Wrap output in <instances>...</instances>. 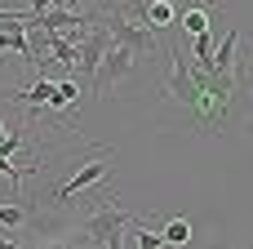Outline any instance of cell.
Segmentation results:
<instances>
[{
  "mask_svg": "<svg viewBox=\"0 0 253 249\" xmlns=\"http://www.w3.org/2000/svg\"><path fill=\"white\" fill-rule=\"evenodd\" d=\"M133 214H125L120 205H102V209H93L67 241H76V245H102V249H125V223H129Z\"/></svg>",
  "mask_w": 253,
  "mask_h": 249,
  "instance_id": "obj_1",
  "label": "cell"
},
{
  "mask_svg": "<svg viewBox=\"0 0 253 249\" xmlns=\"http://www.w3.org/2000/svg\"><path fill=\"white\" fill-rule=\"evenodd\" d=\"M205 80H209V71H200V67H191L187 62V53L178 49V45H169V71H165V89L182 102V107H196L200 98H205Z\"/></svg>",
  "mask_w": 253,
  "mask_h": 249,
  "instance_id": "obj_2",
  "label": "cell"
},
{
  "mask_svg": "<svg viewBox=\"0 0 253 249\" xmlns=\"http://www.w3.org/2000/svg\"><path fill=\"white\" fill-rule=\"evenodd\" d=\"M133 62H138V49H129V45L111 40V45H107V53H102V62H98V71H93V80H89L93 98H107V94H111V89L133 71Z\"/></svg>",
  "mask_w": 253,
  "mask_h": 249,
  "instance_id": "obj_3",
  "label": "cell"
},
{
  "mask_svg": "<svg viewBox=\"0 0 253 249\" xmlns=\"http://www.w3.org/2000/svg\"><path fill=\"white\" fill-rule=\"evenodd\" d=\"M133 13H138L151 31H165V27H173V18H178L173 0H138V4H133Z\"/></svg>",
  "mask_w": 253,
  "mask_h": 249,
  "instance_id": "obj_4",
  "label": "cell"
},
{
  "mask_svg": "<svg viewBox=\"0 0 253 249\" xmlns=\"http://www.w3.org/2000/svg\"><path fill=\"white\" fill-rule=\"evenodd\" d=\"M125 245H133V249H160V245H165V236H160V227H147L142 214H133V218L125 223Z\"/></svg>",
  "mask_w": 253,
  "mask_h": 249,
  "instance_id": "obj_5",
  "label": "cell"
},
{
  "mask_svg": "<svg viewBox=\"0 0 253 249\" xmlns=\"http://www.w3.org/2000/svg\"><path fill=\"white\" fill-rule=\"evenodd\" d=\"M178 22H182V31H187V36H200V31H209V9L187 0V9H182V18H178Z\"/></svg>",
  "mask_w": 253,
  "mask_h": 249,
  "instance_id": "obj_6",
  "label": "cell"
},
{
  "mask_svg": "<svg viewBox=\"0 0 253 249\" xmlns=\"http://www.w3.org/2000/svg\"><path fill=\"white\" fill-rule=\"evenodd\" d=\"M160 236H165V245H187V241H191V223L178 214V218H169V223L160 227Z\"/></svg>",
  "mask_w": 253,
  "mask_h": 249,
  "instance_id": "obj_7",
  "label": "cell"
},
{
  "mask_svg": "<svg viewBox=\"0 0 253 249\" xmlns=\"http://www.w3.org/2000/svg\"><path fill=\"white\" fill-rule=\"evenodd\" d=\"M191 49H196V67L200 71H213V40H209V31L191 36Z\"/></svg>",
  "mask_w": 253,
  "mask_h": 249,
  "instance_id": "obj_8",
  "label": "cell"
},
{
  "mask_svg": "<svg viewBox=\"0 0 253 249\" xmlns=\"http://www.w3.org/2000/svg\"><path fill=\"white\" fill-rule=\"evenodd\" d=\"M27 218H31V209H27L22 200H13V205H0V227H27Z\"/></svg>",
  "mask_w": 253,
  "mask_h": 249,
  "instance_id": "obj_9",
  "label": "cell"
},
{
  "mask_svg": "<svg viewBox=\"0 0 253 249\" xmlns=\"http://www.w3.org/2000/svg\"><path fill=\"white\" fill-rule=\"evenodd\" d=\"M22 147V129L13 125V134H9V125H4V116H0V156H13Z\"/></svg>",
  "mask_w": 253,
  "mask_h": 249,
  "instance_id": "obj_10",
  "label": "cell"
},
{
  "mask_svg": "<svg viewBox=\"0 0 253 249\" xmlns=\"http://www.w3.org/2000/svg\"><path fill=\"white\" fill-rule=\"evenodd\" d=\"M49 4H58V0H31V9H27V13H44Z\"/></svg>",
  "mask_w": 253,
  "mask_h": 249,
  "instance_id": "obj_11",
  "label": "cell"
},
{
  "mask_svg": "<svg viewBox=\"0 0 253 249\" xmlns=\"http://www.w3.org/2000/svg\"><path fill=\"white\" fill-rule=\"evenodd\" d=\"M245 134H249V138H253V111H249V120H245Z\"/></svg>",
  "mask_w": 253,
  "mask_h": 249,
  "instance_id": "obj_12",
  "label": "cell"
},
{
  "mask_svg": "<svg viewBox=\"0 0 253 249\" xmlns=\"http://www.w3.org/2000/svg\"><path fill=\"white\" fill-rule=\"evenodd\" d=\"M191 4H205V9H213V4H218V0H191Z\"/></svg>",
  "mask_w": 253,
  "mask_h": 249,
  "instance_id": "obj_13",
  "label": "cell"
}]
</instances>
